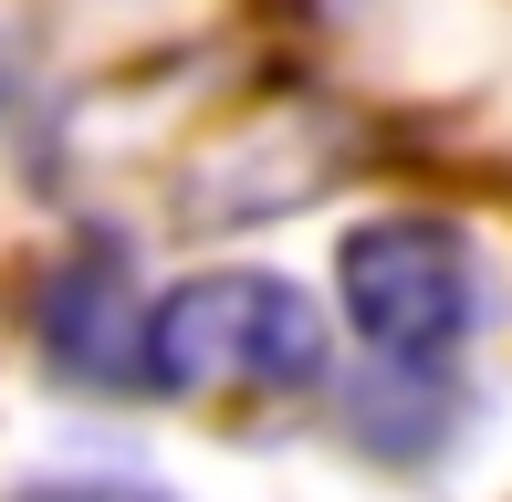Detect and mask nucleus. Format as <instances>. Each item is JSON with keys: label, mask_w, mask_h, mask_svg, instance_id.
Listing matches in <instances>:
<instances>
[{"label": "nucleus", "mask_w": 512, "mask_h": 502, "mask_svg": "<svg viewBox=\"0 0 512 502\" xmlns=\"http://www.w3.org/2000/svg\"><path fill=\"white\" fill-rule=\"evenodd\" d=\"M21 502H157L147 482H32Z\"/></svg>", "instance_id": "4"}, {"label": "nucleus", "mask_w": 512, "mask_h": 502, "mask_svg": "<svg viewBox=\"0 0 512 502\" xmlns=\"http://www.w3.org/2000/svg\"><path fill=\"white\" fill-rule=\"evenodd\" d=\"M324 377V314L283 272H199L157 293L136 335V387L189 408H262Z\"/></svg>", "instance_id": "1"}, {"label": "nucleus", "mask_w": 512, "mask_h": 502, "mask_svg": "<svg viewBox=\"0 0 512 502\" xmlns=\"http://www.w3.org/2000/svg\"><path fill=\"white\" fill-rule=\"evenodd\" d=\"M335 283H345V325H356L366 356H377V367H398V377L450 367L460 335H471V304H481L460 231H450V220H418V210H408V220H366V231H345Z\"/></svg>", "instance_id": "2"}, {"label": "nucleus", "mask_w": 512, "mask_h": 502, "mask_svg": "<svg viewBox=\"0 0 512 502\" xmlns=\"http://www.w3.org/2000/svg\"><path fill=\"white\" fill-rule=\"evenodd\" d=\"M136 335H147V314H136L115 251H84V262L53 272V293H42V356H53V377L136 387Z\"/></svg>", "instance_id": "3"}]
</instances>
